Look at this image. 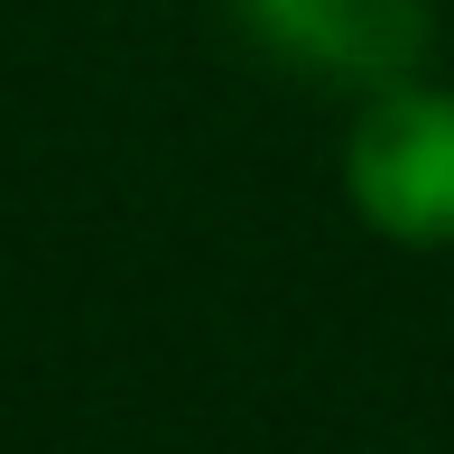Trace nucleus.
<instances>
[{"mask_svg": "<svg viewBox=\"0 0 454 454\" xmlns=\"http://www.w3.org/2000/svg\"><path fill=\"white\" fill-rule=\"evenodd\" d=\"M343 195L380 241H408V251L454 241V93L418 74L371 84L343 139Z\"/></svg>", "mask_w": 454, "mask_h": 454, "instance_id": "nucleus-1", "label": "nucleus"}, {"mask_svg": "<svg viewBox=\"0 0 454 454\" xmlns=\"http://www.w3.org/2000/svg\"><path fill=\"white\" fill-rule=\"evenodd\" d=\"M241 28L270 56L325 74V84H399L427 56V0H232Z\"/></svg>", "mask_w": 454, "mask_h": 454, "instance_id": "nucleus-2", "label": "nucleus"}]
</instances>
